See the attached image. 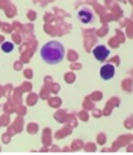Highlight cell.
<instances>
[{
	"label": "cell",
	"mask_w": 133,
	"mask_h": 155,
	"mask_svg": "<svg viewBox=\"0 0 133 155\" xmlns=\"http://www.w3.org/2000/svg\"><path fill=\"white\" fill-rule=\"evenodd\" d=\"M40 55L43 61L49 65H56L64 58L65 49L60 42L51 40L42 47Z\"/></svg>",
	"instance_id": "obj_1"
},
{
	"label": "cell",
	"mask_w": 133,
	"mask_h": 155,
	"mask_svg": "<svg viewBox=\"0 0 133 155\" xmlns=\"http://www.w3.org/2000/svg\"><path fill=\"white\" fill-rule=\"evenodd\" d=\"M77 17H78V19L85 25L92 23L94 21L93 13L91 11V10L86 7H82V9L78 10Z\"/></svg>",
	"instance_id": "obj_2"
},
{
	"label": "cell",
	"mask_w": 133,
	"mask_h": 155,
	"mask_svg": "<svg viewBox=\"0 0 133 155\" xmlns=\"http://www.w3.org/2000/svg\"><path fill=\"white\" fill-rule=\"evenodd\" d=\"M94 57L96 60L100 61H103L107 58L109 54H110V50H108L105 46L104 45H99L96 46L92 51Z\"/></svg>",
	"instance_id": "obj_3"
},
{
	"label": "cell",
	"mask_w": 133,
	"mask_h": 155,
	"mask_svg": "<svg viewBox=\"0 0 133 155\" xmlns=\"http://www.w3.org/2000/svg\"><path fill=\"white\" fill-rule=\"evenodd\" d=\"M100 77L104 81H108L113 77L115 73V68L111 64H106L100 69Z\"/></svg>",
	"instance_id": "obj_4"
},
{
	"label": "cell",
	"mask_w": 133,
	"mask_h": 155,
	"mask_svg": "<svg viewBox=\"0 0 133 155\" xmlns=\"http://www.w3.org/2000/svg\"><path fill=\"white\" fill-rule=\"evenodd\" d=\"M1 50L3 51L4 53H11L12 51L14 50V43L9 41L4 42L2 45H1Z\"/></svg>",
	"instance_id": "obj_5"
}]
</instances>
